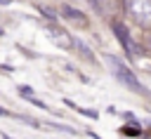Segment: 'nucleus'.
Wrapping results in <instances>:
<instances>
[{
  "label": "nucleus",
  "instance_id": "f257e3e1",
  "mask_svg": "<svg viewBox=\"0 0 151 139\" xmlns=\"http://www.w3.org/2000/svg\"><path fill=\"white\" fill-rule=\"evenodd\" d=\"M104 61L109 64V68H111V73H113V78L123 85V87H127L130 92H134V94H146V90H144V85L137 80V75L120 61V59H116V57H111V54H106L104 57Z\"/></svg>",
  "mask_w": 151,
  "mask_h": 139
},
{
  "label": "nucleus",
  "instance_id": "f03ea898",
  "mask_svg": "<svg viewBox=\"0 0 151 139\" xmlns=\"http://www.w3.org/2000/svg\"><path fill=\"white\" fill-rule=\"evenodd\" d=\"M127 12L142 28L151 26V0H127Z\"/></svg>",
  "mask_w": 151,
  "mask_h": 139
},
{
  "label": "nucleus",
  "instance_id": "7ed1b4c3",
  "mask_svg": "<svg viewBox=\"0 0 151 139\" xmlns=\"http://www.w3.org/2000/svg\"><path fill=\"white\" fill-rule=\"evenodd\" d=\"M113 31H116V38L120 40V45L125 47V52H127L130 57H134V54H137V45L130 40V35H127V28H125V26H120V24H113Z\"/></svg>",
  "mask_w": 151,
  "mask_h": 139
},
{
  "label": "nucleus",
  "instance_id": "20e7f679",
  "mask_svg": "<svg viewBox=\"0 0 151 139\" xmlns=\"http://www.w3.org/2000/svg\"><path fill=\"white\" fill-rule=\"evenodd\" d=\"M47 33H50V38H52V40H54L59 47H71V45H73V40H71V38H68L64 31H59V28H50Z\"/></svg>",
  "mask_w": 151,
  "mask_h": 139
},
{
  "label": "nucleus",
  "instance_id": "39448f33",
  "mask_svg": "<svg viewBox=\"0 0 151 139\" xmlns=\"http://www.w3.org/2000/svg\"><path fill=\"white\" fill-rule=\"evenodd\" d=\"M64 16L73 19V21H78V24H85V16H80V12L73 9V7H64Z\"/></svg>",
  "mask_w": 151,
  "mask_h": 139
},
{
  "label": "nucleus",
  "instance_id": "423d86ee",
  "mask_svg": "<svg viewBox=\"0 0 151 139\" xmlns=\"http://www.w3.org/2000/svg\"><path fill=\"white\" fill-rule=\"evenodd\" d=\"M9 2H12V0H0V5H9Z\"/></svg>",
  "mask_w": 151,
  "mask_h": 139
},
{
  "label": "nucleus",
  "instance_id": "0eeeda50",
  "mask_svg": "<svg viewBox=\"0 0 151 139\" xmlns=\"http://www.w3.org/2000/svg\"><path fill=\"white\" fill-rule=\"evenodd\" d=\"M149 47H151V40H149Z\"/></svg>",
  "mask_w": 151,
  "mask_h": 139
}]
</instances>
